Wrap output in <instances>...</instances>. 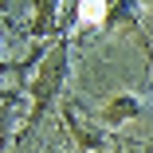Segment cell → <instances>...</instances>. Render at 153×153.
I'll return each mask as SVG.
<instances>
[{
  "instance_id": "6da1fadb",
  "label": "cell",
  "mask_w": 153,
  "mask_h": 153,
  "mask_svg": "<svg viewBox=\"0 0 153 153\" xmlns=\"http://www.w3.org/2000/svg\"><path fill=\"white\" fill-rule=\"evenodd\" d=\"M102 12H106L102 0H82V8H79V27H94V24H102Z\"/></svg>"
}]
</instances>
